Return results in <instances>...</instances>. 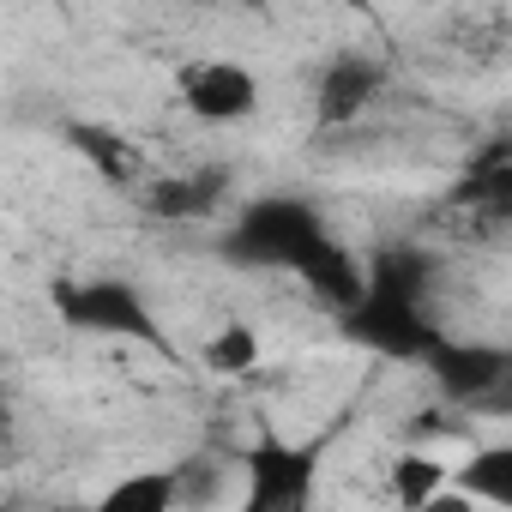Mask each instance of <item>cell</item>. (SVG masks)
<instances>
[{"label":"cell","instance_id":"6da1fadb","mask_svg":"<svg viewBox=\"0 0 512 512\" xmlns=\"http://www.w3.org/2000/svg\"><path fill=\"white\" fill-rule=\"evenodd\" d=\"M229 253L247 260V266H272V272L308 278L338 308H356L368 296V278L356 272V260L326 235L320 211L302 205V199H260V205H247L241 223L229 229Z\"/></svg>","mask_w":512,"mask_h":512},{"label":"cell","instance_id":"7a4b0ae2","mask_svg":"<svg viewBox=\"0 0 512 512\" xmlns=\"http://www.w3.org/2000/svg\"><path fill=\"white\" fill-rule=\"evenodd\" d=\"M55 302H61L67 326H79V332H97V338H133V344L163 350V332H157V320H151V302H145L133 284H121V278L61 284Z\"/></svg>","mask_w":512,"mask_h":512},{"label":"cell","instance_id":"3957f363","mask_svg":"<svg viewBox=\"0 0 512 512\" xmlns=\"http://www.w3.org/2000/svg\"><path fill=\"white\" fill-rule=\"evenodd\" d=\"M314 470H320V446H290V440H260L253 452H241V476H247V512H296L314 500Z\"/></svg>","mask_w":512,"mask_h":512},{"label":"cell","instance_id":"277c9868","mask_svg":"<svg viewBox=\"0 0 512 512\" xmlns=\"http://www.w3.org/2000/svg\"><path fill=\"white\" fill-rule=\"evenodd\" d=\"M175 91L211 127H229V121H253V115H260V79H253V67H241V61H217V55L187 61L175 73Z\"/></svg>","mask_w":512,"mask_h":512},{"label":"cell","instance_id":"5b68a950","mask_svg":"<svg viewBox=\"0 0 512 512\" xmlns=\"http://www.w3.org/2000/svg\"><path fill=\"white\" fill-rule=\"evenodd\" d=\"M350 332L368 338V344L386 350V356H422V362H428V350L440 344V332H434V320L422 314V302L392 296V290H368V296L350 308Z\"/></svg>","mask_w":512,"mask_h":512},{"label":"cell","instance_id":"8992f818","mask_svg":"<svg viewBox=\"0 0 512 512\" xmlns=\"http://www.w3.org/2000/svg\"><path fill=\"white\" fill-rule=\"evenodd\" d=\"M428 368H434L440 392L458 398V404H482V398H494L512 380V356L506 350H488V344H446L440 338L428 350Z\"/></svg>","mask_w":512,"mask_h":512},{"label":"cell","instance_id":"52a82bcc","mask_svg":"<svg viewBox=\"0 0 512 512\" xmlns=\"http://www.w3.org/2000/svg\"><path fill=\"white\" fill-rule=\"evenodd\" d=\"M374 91H380V67L362 61V55H338V61L320 73V91H314V115H320V127H344V121H356V115L374 103Z\"/></svg>","mask_w":512,"mask_h":512},{"label":"cell","instance_id":"ba28073f","mask_svg":"<svg viewBox=\"0 0 512 512\" xmlns=\"http://www.w3.org/2000/svg\"><path fill=\"white\" fill-rule=\"evenodd\" d=\"M452 482H458L476 506H512V440H494V446L470 452V458L452 470Z\"/></svg>","mask_w":512,"mask_h":512},{"label":"cell","instance_id":"9c48e42d","mask_svg":"<svg viewBox=\"0 0 512 512\" xmlns=\"http://www.w3.org/2000/svg\"><path fill=\"white\" fill-rule=\"evenodd\" d=\"M452 470H458V464H440L434 452H404V458L392 464V476H386V494H392L398 506H410V512H428V506L440 500V488L452 482Z\"/></svg>","mask_w":512,"mask_h":512},{"label":"cell","instance_id":"30bf717a","mask_svg":"<svg viewBox=\"0 0 512 512\" xmlns=\"http://www.w3.org/2000/svg\"><path fill=\"white\" fill-rule=\"evenodd\" d=\"M181 500V476L175 470H133L103 494V512H169Z\"/></svg>","mask_w":512,"mask_h":512},{"label":"cell","instance_id":"8fae6325","mask_svg":"<svg viewBox=\"0 0 512 512\" xmlns=\"http://www.w3.org/2000/svg\"><path fill=\"white\" fill-rule=\"evenodd\" d=\"M458 205L476 211V217H512V163H506V157L476 163V169L458 181Z\"/></svg>","mask_w":512,"mask_h":512},{"label":"cell","instance_id":"7c38bea8","mask_svg":"<svg viewBox=\"0 0 512 512\" xmlns=\"http://www.w3.org/2000/svg\"><path fill=\"white\" fill-rule=\"evenodd\" d=\"M205 368H211V374H223V380L253 374V368H260V332H253L247 320H223V326H217V338L205 344Z\"/></svg>","mask_w":512,"mask_h":512},{"label":"cell","instance_id":"4fadbf2b","mask_svg":"<svg viewBox=\"0 0 512 512\" xmlns=\"http://www.w3.org/2000/svg\"><path fill=\"white\" fill-rule=\"evenodd\" d=\"M217 187H223L217 175H199V181H193V175H169V181L151 187V211H157V217H199V211L217 199Z\"/></svg>","mask_w":512,"mask_h":512},{"label":"cell","instance_id":"5bb4252c","mask_svg":"<svg viewBox=\"0 0 512 512\" xmlns=\"http://www.w3.org/2000/svg\"><path fill=\"white\" fill-rule=\"evenodd\" d=\"M338 13H374V0H332Z\"/></svg>","mask_w":512,"mask_h":512},{"label":"cell","instance_id":"9a60e30c","mask_svg":"<svg viewBox=\"0 0 512 512\" xmlns=\"http://www.w3.org/2000/svg\"><path fill=\"white\" fill-rule=\"evenodd\" d=\"M169 7H187V0H169Z\"/></svg>","mask_w":512,"mask_h":512}]
</instances>
